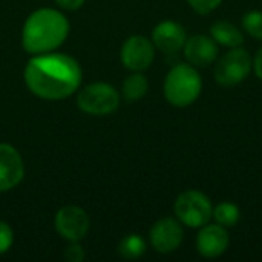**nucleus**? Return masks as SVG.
<instances>
[{"mask_svg":"<svg viewBox=\"0 0 262 262\" xmlns=\"http://www.w3.org/2000/svg\"><path fill=\"white\" fill-rule=\"evenodd\" d=\"M28 89L43 100H63L81 84V68L68 54H43L32 57L23 72Z\"/></svg>","mask_w":262,"mask_h":262,"instance_id":"1","label":"nucleus"},{"mask_svg":"<svg viewBox=\"0 0 262 262\" xmlns=\"http://www.w3.org/2000/svg\"><path fill=\"white\" fill-rule=\"evenodd\" d=\"M69 34L68 18L57 9H37L23 25L21 45L29 54H46L58 48Z\"/></svg>","mask_w":262,"mask_h":262,"instance_id":"2","label":"nucleus"},{"mask_svg":"<svg viewBox=\"0 0 262 262\" xmlns=\"http://www.w3.org/2000/svg\"><path fill=\"white\" fill-rule=\"evenodd\" d=\"M203 81L200 74L190 64L173 66L164 81V95L172 106H190L201 94Z\"/></svg>","mask_w":262,"mask_h":262,"instance_id":"3","label":"nucleus"},{"mask_svg":"<svg viewBox=\"0 0 262 262\" xmlns=\"http://www.w3.org/2000/svg\"><path fill=\"white\" fill-rule=\"evenodd\" d=\"M77 104L89 115H111L120 106V94L107 83H91L78 92Z\"/></svg>","mask_w":262,"mask_h":262,"instance_id":"4","label":"nucleus"},{"mask_svg":"<svg viewBox=\"0 0 262 262\" xmlns=\"http://www.w3.org/2000/svg\"><path fill=\"white\" fill-rule=\"evenodd\" d=\"M177 218L193 229L203 227L209 223L213 215V206L210 200L198 190H186L183 192L173 206Z\"/></svg>","mask_w":262,"mask_h":262,"instance_id":"5","label":"nucleus"},{"mask_svg":"<svg viewBox=\"0 0 262 262\" xmlns=\"http://www.w3.org/2000/svg\"><path fill=\"white\" fill-rule=\"evenodd\" d=\"M253 66L250 54L243 48H232L230 52L224 54L215 68V80L224 88H232L243 83Z\"/></svg>","mask_w":262,"mask_h":262,"instance_id":"6","label":"nucleus"},{"mask_svg":"<svg viewBox=\"0 0 262 262\" xmlns=\"http://www.w3.org/2000/svg\"><path fill=\"white\" fill-rule=\"evenodd\" d=\"M55 229L60 236L71 243L81 241L89 232V216L81 207H61L55 215Z\"/></svg>","mask_w":262,"mask_h":262,"instance_id":"7","label":"nucleus"},{"mask_svg":"<svg viewBox=\"0 0 262 262\" xmlns=\"http://www.w3.org/2000/svg\"><path fill=\"white\" fill-rule=\"evenodd\" d=\"M154 58H155L154 43L143 35L129 37L121 48V61L127 69L134 72L147 69L152 64Z\"/></svg>","mask_w":262,"mask_h":262,"instance_id":"8","label":"nucleus"},{"mask_svg":"<svg viewBox=\"0 0 262 262\" xmlns=\"http://www.w3.org/2000/svg\"><path fill=\"white\" fill-rule=\"evenodd\" d=\"M25 177V164L15 147L0 143V192L17 187Z\"/></svg>","mask_w":262,"mask_h":262,"instance_id":"9","label":"nucleus"},{"mask_svg":"<svg viewBox=\"0 0 262 262\" xmlns=\"http://www.w3.org/2000/svg\"><path fill=\"white\" fill-rule=\"evenodd\" d=\"M184 238L183 227L173 218H163L157 221L150 230V243L154 249L160 253L175 252Z\"/></svg>","mask_w":262,"mask_h":262,"instance_id":"10","label":"nucleus"},{"mask_svg":"<svg viewBox=\"0 0 262 262\" xmlns=\"http://www.w3.org/2000/svg\"><path fill=\"white\" fill-rule=\"evenodd\" d=\"M183 48H184V57L187 58V61L200 68L210 66L218 55L216 41L207 35H193L186 40Z\"/></svg>","mask_w":262,"mask_h":262,"instance_id":"11","label":"nucleus"},{"mask_svg":"<svg viewBox=\"0 0 262 262\" xmlns=\"http://www.w3.org/2000/svg\"><path fill=\"white\" fill-rule=\"evenodd\" d=\"M229 247V233L220 224L206 226L196 238V249L204 258H218Z\"/></svg>","mask_w":262,"mask_h":262,"instance_id":"12","label":"nucleus"},{"mask_svg":"<svg viewBox=\"0 0 262 262\" xmlns=\"http://www.w3.org/2000/svg\"><path fill=\"white\" fill-rule=\"evenodd\" d=\"M152 40L154 45L164 54H173L184 46L187 37L184 28L180 23L167 20L155 26L152 32Z\"/></svg>","mask_w":262,"mask_h":262,"instance_id":"13","label":"nucleus"},{"mask_svg":"<svg viewBox=\"0 0 262 262\" xmlns=\"http://www.w3.org/2000/svg\"><path fill=\"white\" fill-rule=\"evenodd\" d=\"M210 34L215 41L227 48H238L244 41L243 32L229 21H216L215 25H212Z\"/></svg>","mask_w":262,"mask_h":262,"instance_id":"14","label":"nucleus"},{"mask_svg":"<svg viewBox=\"0 0 262 262\" xmlns=\"http://www.w3.org/2000/svg\"><path fill=\"white\" fill-rule=\"evenodd\" d=\"M147 89H149L147 78L138 72L129 75L123 83V95L127 101H137V100L143 98L146 95Z\"/></svg>","mask_w":262,"mask_h":262,"instance_id":"15","label":"nucleus"},{"mask_svg":"<svg viewBox=\"0 0 262 262\" xmlns=\"http://www.w3.org/2000/svg\"><path fill=\"white\" fill-rule=\"evenodd\" d=\"M146 252V241L140 235H129L118 244V253L124 259H138Z\"/></svg>","mask_w":262,"mask_h":262,"instance_id":"16","label":"nucleus"},{"mask_svg":"<svg viewBox=\"0 0 262 262\" xmlns=\"http://www.w3.org/2000/svg\"><path fill=\"white\" fill-rule=\"evenodd\" d=\"M212 216L215 218L216 224L223 227H233L238 224L241 218V212H239V207L233 203H221L213 209Z\"/></svg>","mask_w":262,"mask_h":262,"instance_id":"17","label":"nucleus"},{"mask_svg":"<svg viewBox=\"0 0 262 262\" xmlns=\"http://www.w3.org/2000/svg\"><path fill=\"white\" fill-rule=\"evenodd\" d=\"M243 28L246 32L258 40H262V12L261 11H250L243 18Z\"/></svg>","mask_w":262,"mask_h":262,"instance_id":"18","label":"nucleus"},{"mask_svg":"<svg viewBox=\"0 0 262 262\" xmlns=\"http://www.w3.org/2000/svg\"><path fill=\"white\" fill-rule=\"evenodd\" d=\"M12 243H14L12 229L6 223L0 221V255L6 253L11 249Z\"/></svg>","mask_w":262,"mask_h":262,"instance_id":"19","label":"nucleus"},{"mask_svg":"<svg viewBox=\"0 0 262 262\" xmlns=\"http://www.w3.org/2000/svg\"><path fill=\"white\" fill-rule=\"evenodd\" d=\"M187 2L198 14H209L213 9H216L223 0H187Z\"/></svg>","mask_w":262,"mask_h":262,"instance_id":"20","label":"nucleus"},{"mask_svg":"<svg viewBox=\"0 0 262 262\" xmlns=\"http://www.w3.org/2000/svg\"><path fill=\"white\" fill-rule=\"evenodd\" d=\"M64 258H66L69 262L83 261V258H84V252H83V247L78 244V241L71 243V246L66 249Z\"/></svg>","mask_w":262,"mask_h":262,"instance_id":"21","label":"nucleus"},{"mask_svg":"<svg viewBox=\"0 0 262 262\" xmlns=\"http://www.w3.org/2000/svg\"><path fill=\"white\" fill-rule=\"evenodd\" d=\"M63 9H68V11H75L78 8L83 6L84 0H55Z\"/></svg>","mask_w":262,"mask_h":262,"instance_id":"22","label":"nucleus"},{"mask_svg":"<svg viewBox=\"0 0 262 262\" xmlns=\"http://www.w3.org/2000/svg\"><path fill=\"white\" fill-rule=\"evenodd\" d=\"M253 68H255V72L256 75L262 80V48L258 51V54L255 55V60H253Z\"/></svg>","mask_w":262,"mask_h":262,"instance_id":"23","label":"nucleus"}]
</instances>
